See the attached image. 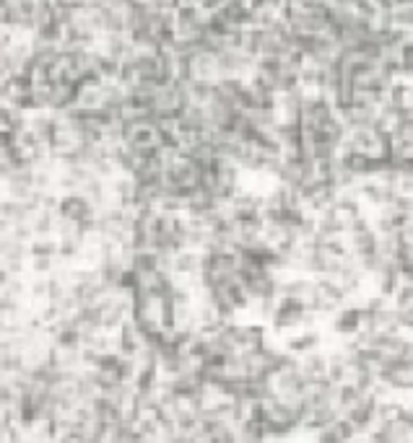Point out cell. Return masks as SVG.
<instances>
[{"label":"cell","instance_id":"cell-1","mask_svg":"<svg viewBox=\"0 0 413 443\" xmlns=\"http://www.w3.org/2000/svg\"><path fill=\"white\" fill-rule=\"evenodd\" d=\"M57 215L65 220H76V223H86L96 215V208L91 200H86L81 192H65L57 200Z\"/></svg>","mask_w":413,"mask_h":443},{"label":"cell","instance_id":"cell-5","mask_svg":"<svg viewBox=\"0 0 413 443\" xmlns=\"http://www.w3.org/2000/svg\"><path fill=\"white\" fill-rule=\"evenodd\" d=\"M11 277H13V275H11V272H8L6 267H0V291H3V288H6L8 283H11Z\"/></svg>","mask_w":413,"mask_h":443},{"label":"cell","instance_id":"cell-4","mask_svg":"<svg viewBox=\"0 0 413 443\" xmlns=\"http://www.w3.org/2000/svg\"><path fill=\"white\" fill-rule=\"evenodd\" d=\"M29 257H57V238L55 236H31Z\"/></svg>","mask_w":413,"mask_h":443},{"label":"cell","instance_id":"cell-3","mask_svg":"<svg viewBox=\"0 0 413 443\" xmlns=\"http://www.w3.org/2000/svg\"><path fill=\"white\" fill-rule=\"evenodd\" d=\"M320 342H322L320 332H315V329H304V332H299V335H294V337L286 340V350L294 352V355H304V352H309V350H317Z\"/></svg>","mask_w":413,"mask_h":443},{"label":"cell","instance_id":"cell-2","mask_svg":"<svg viewBox=\"0 0 413 443\" xmlns=\"http://www.w3.org/2000/svg\"><path fill=\"white\" fill-rule=\"evenodd\" d=\"M361 329V306H340L333 316V332L338 337H354Z\"/></svg>","mask_w":413,"mask_h":443}]
</instances>
